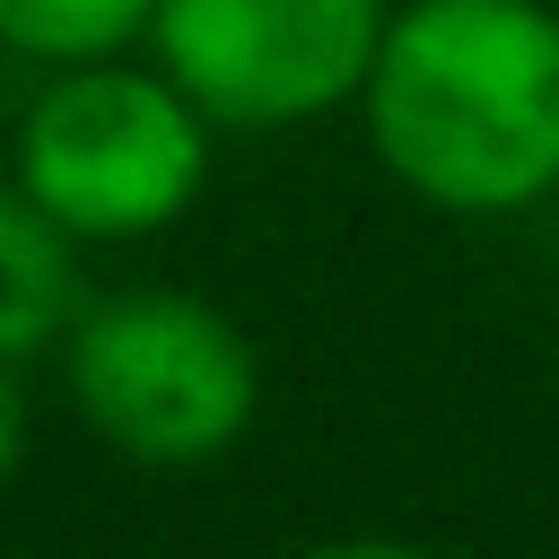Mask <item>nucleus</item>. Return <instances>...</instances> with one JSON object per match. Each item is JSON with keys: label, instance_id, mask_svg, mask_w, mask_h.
<instances>
[{"label": "nucleus", "instance_id": "f257e3e1", "mask_svg": "<svg viewBox=\"0 0 559 559\" xmlns=\"http://www.w3.org/2000/svg\"><path fill=\"white\" fill-rule=\"evenodd\" d=\"M376 166L454 218H507L559 192V9L411 0L358 79Z\"/></svg>", "mask_w": 559, "mask_h": 559}, {"label": "nucleus", "instance_id": "f03ea898", "mask_svg": "<svg viewBox=\"0 0 559 559\" xmlns=\"http://www.w3.org/2000/svg\"><path fill=\"white\" fill-rule=\"evenodd\" d=\"M210 131L166 70L70 61L17 122V192L79 245L166 236L210 183Z\"/></svg>", "mask_w": 559, "mask_h": 559}, {"label": "nucleus", "instance_id": "7ed1b4c3", "mask_svg": "<svg viewBox=\"0 0 559 559\" xmlns=\"http://www.w3.org/2000/svg\"><path fill=\"white\" fill-rule=\"evenodd\" d=\"M61 367L87 437H105L131 463H210L262 411L253 341L236 332V314L183 288H131L79 306Z\"/></svg>", "mask_w": 559, "mask_h": 559}, {"label": "nucleus", "instance_id": "20e7f679", "mask_svg": "<svg viewBox=\"0 0 559 559\" xmlns=\"http://www.w3.org/2000/svg\"><path fill=\"white\" fill-rule=\"evenodd\" d=\"M393 0H157L148 52L218 131H288L358 105Z\"/></svg>", "mask_w": 559, "mask_h": 559}, {"label": "nucleus", "instance_id": "39448f33", "mask_svg": "<svg viewBox=\"0 0 559 559\" xmlns=\"http://www.w3.org/2000/svg\"><path fill=\"white\" fill-rule=\"evenodd\" d=\"M79 323V236L0 183V358H44Z\"/></svg>", "mask_w": 559, "mask_h": 559}, {"label": "nucleus", "instance_id": "423d86ee", "mask_svg": "<svg viewBox=\"0 0 559 559\" xmlns=\"http://www.w3.org/2000/svg\"><path fill=\"white\" fill-rule=\"evenodd\" d=\"M157 0H0V52L70 70V61H114L148 35Z\"/></svg>", "mask_w": 559, "mask_h": 559}, {"label": "nucleus", "instance_id": "0eeeda50", "mask_svg": "<svg viewBox=\"0 0 559 559\" xmlns=\"http://www.w3.org/2000/svg\"><path fill=\"white\" fill-rule=\"evenodd\" d=\"M26 463V393H17V358H0V489Z\"/></svg>", "mask_w": 559, "mask_h": 559}]
</instances>
